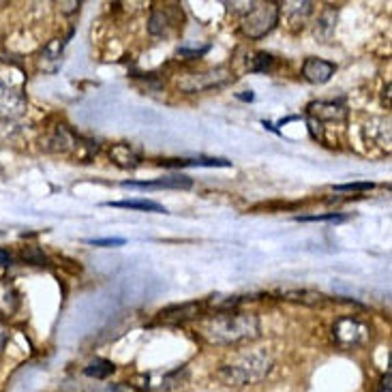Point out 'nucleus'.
I'll use <instances>...</instances> for the list:
<instances>
[{"label":"nucleus","instance_id":"obj_16","mask_svg":"<svg viewBox=\"0 0 392 392\" xmlns=\"http://www.w3.org/2000/svg\"><path fill=\"white\" fill-rule=\"evenodd\" d=\"M116 371L114 362L106 360V358H95L88 367L84 369V375L88 377H95V379H106L108 375H112Z\"/></svg>","mask_w":392,"mask_h":392},{"label":"nucleus","instance_id":"obj_21","mask_svg":"<svg viewBox=\"0 0 392 392\" xmlns=\"http://www.w3.org/2000/svg\"><path fill=\"white\" fill-rule=\"evenodd\" d=\"M251 71H268L275 63V58L270 54H266V51H257L255 58H251Z\"/></svg>","mask_w":392,"mask_h":392},{"label":"nucleus","instance_id":"obj_9","mask_svg":"<svg viewBox=\"0 0 392 392\" xmlns=\"http://www.w3.org/2000/svg\"><path fill=\"white\" fill-rule=\"evenodd\" d=\"M334 71H336V65L322 60V58H307L302 65V75L311 84H326L334 75Z\"/></svg>","mask_w":392,"mask_h":392},{"label":"nucleus","instance_id":"obj_24","mask_svg":"<svg viewBox=\"0 0 392 392\" xmlns=\"http://www.w3.org/2000/svg\"><path fill=\"white\" fill-rule=\"evenodd\" d=\"M88 245H92V247H122L124 238H90Z\"/></svg>","mask_w":392,"mask_h":392},{"label":"nucleus","instance_id":"obj_14","mask_svg":"<svg viewBox=\"0 0 392 392\" xmlns=\"http://www.w3.org/2000/svg\"><path fill=\"white\" fill-rule=\"evenodd\" d=\"M19 307V294L7 279H0V316H13Z\"/></svg>","mask_w":392,"mask_h":392},{"label":"nucleus","instance_id":"obj_28","mask_svg":"<svg viewBox=\"0 0 392 392\" xmlns=\"http://www.w3.org/2000/svg\"><path fill=\"white\" fill-rule=\"evenodd\" d=\"M5 343H7V328L0 324V350H3Z\"/></svg>","mask_w":392,"mask_h":392},{"label":"nucleus","instance_id":"obj_12","mask_svg":"<svg viewBox=\"0 0 392 392\" xmlns=\"http://www.w3.org/2000/svg\"><path fill=\"white\" fill-rule=\"evenodd\" d=\"M277 296L281 300L300 302V304H307V307H316V304H322L326 300V296L322 292H316V290H281V292H277Z\"/></svg>","mask_w":392,"mask_h":392},{"label":"nucleus","instance_id":"obj_11","mask_svg":"<svg viewBox=\"0 0 392 392\" xmlns=\"http://www.w3.org/2000/svg\"><path fill=\"white\" fill-rule=\"evenodd\" d=\"M178 26V17H174L172 13H170V9H156V11H152V15H150V24H148V31H150V35H154V37H168L174 28Z\"/></svg>","mask_w":392,"mask_h":392},{"label":"nucleus","instance_id":"obj_29","mask_svg":"<svg viewBox=\"0 0 392 392\" xmlns=\"http://www.w3.org/2000/svg\"><path fill=\"white\" fill-rule=\"evenodd\" d=\"M382 388H384L386 392H390V371L384 375V379H382Z\"/></svg>","mask_w":392,"mask_h":392},{"label":"nucleus","instance_id":"obj_25","mask_svg":"<svg viewBox=\"0 0 392 392\" xmlns=\"http://www.w3.org/2000/svg\"><path fill=\"white\" fill-rule=\"evenodd\" d=\"M298 221H345L343 215L328 213V215H313V217H296Z\"/></svg>","mask_w":392,"mask_h":392},{"label":"nucleus","instance_id":"obj_13","mask_svg":"<svg viewBox=\"0 0 392 392\" xmlns=\"http://www.w3.org/2000/svg\"><path fill=\"white\" fill-rule=\"evenodd\" d=\"M110 159L116 165H120V168H138L142 163L140 152L133 146H129V144H116L110 150Z\"/></svg>","mask_w":392,"mask_h":392},{"label":"nucleus","instance_id":"obj_8","mask_svg":"<svg viewBox=\"0 0 392 392\" xmlns=\"http://www.w3.org/2000/svg\"><path fill=\"white\" fill-rule=\"evenodd\" d=\"M309 116L313 120H334V122H343L348 118V110L345 106L336 101H313L309 103Z\"/></svg>","mask_w":392,"mask_h":392},{"label":"nucleus","instance_id":"obj_22","mask_svg":"<svg viewBox=\"0 0 392 392\" xmlns=\"http://www.w3.org/2000/svg\"><path fill=\"white\" fill-rule=\"evenodd\" d=\"M88 392H136V388L129 384H99L92 386Z\"/></svg>","mask_w":392,"mask_h":392},{"label":"nucleus","instance_id":"obj_19","mask_svg":"<svg viewBox=\"0 0 392 392\" xmlns=\"http://www.w3.org/2000/svg\"><path fill=\"white\" fill-rule=\"evenodd\" d=\"M311 7H313V3H290V5L285 7V11L290 13V19L294 24H298V19L300 22L307 19V15L311 13Z\"/></svg>","mask_w":392,"mask_h":392},{"label":"nucleus","instance_id":"obj_10","mask_svg":"<svg viewBox=\"0 0 392 392\" xmlns=\"http://www.w3.org/2000/svg\"><path fill=\"white\" fill-rule=\"evenodd\" d=\"M199 311H202L199 302H185L178 307L163 309L159 316H161V322H165V324H185L189 320H195L199 316Z\"/></svg>","mask_w":392,"mask_h":392},{"label":"nucleus","instance_id":"obj_26","mask_svg":"<svg viewBox=\"0 0 392 392\" xmlns=\"http://www.w3.org/2000/svg\"><path fill=\"white\" fill-rule=\"evenodd\" d=\"M24 259L26 261H33V264H45V255L39 251V249H35V247H31L28 251H24Z\"/></svg>","mask_w":392,"mask_h":392},{"label":"nucleus","instance_id":"obj_17","mask_svg":"<svg viewBox=\"0 0 392 392\" xmlns=\"http://www.w3.org/2000/svg\"><path fill=\"white\" fill-rule=\"evenodd\" d=\"M168 165H180V168H231V161L227 159H185V161H176Z\"/></svg>","mask_w":392,"mask_h":392},{"label":"nucleus","instance_id":"obj_7","mask_svg":"<svg viewBox=\"0 0 392 392\" xmlns=\"http://www.w3.org/2000/svg\"><path fill=\"white\" fill-rule=\"evenodd\" d=\"M193 180L189 176H182V174H172V176H165V178H159V180H142V182H136V180H124L122 187H138V189H191Z\"/></svg>","mask_w":392,"mask_h":392},{"label":"nucleus","instance_id":"obj_20","mask_svg":"<svg viewBox=\"0 0 392 392\" xmlns=\"http://www.w3.org/2000/svg\"><path fill=\"white\" fill-rule=\"evenodd\" d=\"M60 54H63V43L58 41V39H51L45 47H43V54H41V58H43V63L45 60H51V63H58L60 60Z\"/></svg>","mask_w":392,"mask_h":392},{"label":"nucleus","instance_id":"obj_23","mask_svg":"<svg viewBox=\"0 0 392 392\" xmlns=\"http://www.w3.org/2000/svg\"><path fill=\"white\" fill-rule=\"evenodd\" d=\"M373 187V182H350V185H336L334 191H369Z\"/></svg>","mask_w":392,"mask_h":392},{"label":"nucleus","instance_id":"obj_6","mask_svg":"<svg viewBox=\"0 0 392 392\" xmlns=\"http://www.w3.org/2000/svg\"><path fill=\"white\" fill-rule=\"evenodd\" d=\"M26 106V99L17 86L0 75V116H17Z\"/></svg>","mask_w":392,"mask_h":392},{"label":"nucleus","instance_id":"obj_15","mask_svg":"<svg viewBox=\"0 0 392 392\" xmlns=\"http://www.w3.org/2000/svg\"><path fill=\"white\" fill-rule=\"evenodd\" d=\"M106 206L131 208V211H146V213H168L161 204H156L152 199H122V202H108Z\"/></svg>","mask_w":392,"mask_h":392},{"label":"nucleus","instance_id":"obj_3","mask_svg":"<svg viewBox=\"0 0 392 392\" xmlns=\"http://www.w3.org/2000/svg\"><path fill=\"white\" fill-rule=\"evenodd\" d=\"M279 13L277 3H255L253 9L243 15V33L249 39H261L279 24Z\"/></svg>","mask_w":392,"mask_h":392},{"label":"nucleus","instance_id":"obj_1","mask_svg":"<svg viewBox=\"0 0 392 392\" xmlns=\"http://www.w3.org/2000/svg\"><path fill=\"white\" fill-rule=\"evenodd\" d=\"M199 332L208 343L215 345H238L259 336V320L251 313L221 311L206 318L199 324Z\"/></svg>","mask_w":392,"mask_h":392},{"label":"nucleus","instance_id":"obj_4","mask_svg":"<svg viewBox=\"0 0 392 392\" xmlns=\"http://www.w3.org/2000/svg\"><path fill=\"white\" fill-rule=\"evenodd\" d=\"M231 80V73L225 67L217 69H208L202 73H189L182 80H178V88L182 92H206V90H215L223 88Z\"/></svg>","mask_w":392,"mask_h":392},{"label":"nucleus","instance_id":"obj_5","mask_svg":"<svg viewBox=\"0 0 392 392\" xmlns=\"http://www.w3.org/2000/svg\"><path fill=\"white\" fill-rule=\"evenodd\" d=\"M332 332H334L336 343L343 345V348L362 345V343L369 338V328H367V324H362V322L356 320V318H341V320L334 324Z\"/></svg>","mask_w":392,"mask_h":392},{"label":"nucleus","instance_id":"obj_18","mask_svg":"<svg viewBox=\"0 0 392 392\" xmlns=\"http://www.w3.org/2000/svg\"><path fill=\"white\" fill-rule=\"evenodd\" d=\"M334 19H336V11H332V9L324 11V15L320 17L316 35H320L322 39H330V35L334 33Z\"/></svg>","mask_w":392,"mask_h":392},{"label":"nucleus","instance_id":"obj_27","mask_svg":"<svg viewBox=\"0 0 392 392\" xmlns=\"http://www.w3.org/2000/svg\"><path fill=\"white\" fill-rule=\"evenodd\" d=\"M9 264H11V255L0 249V266H9Z\"/></svg>","mask_w":392,"mask_h":392},{"label":"nucleus","instance_id":"obj_2","mask_svg":"<svg viewBox=\"0 0 392 392\" xmlns=\"http://www.w3.org/2000/svg\"><path fill=\"white\" fill-rule=\"evenodd\" d=\"M272 371V358L266 352H249L225 364L219 377L227 386H251L264 379Z\"/></svg>","mask_w":392,"mask_h":392}]
</instances>
